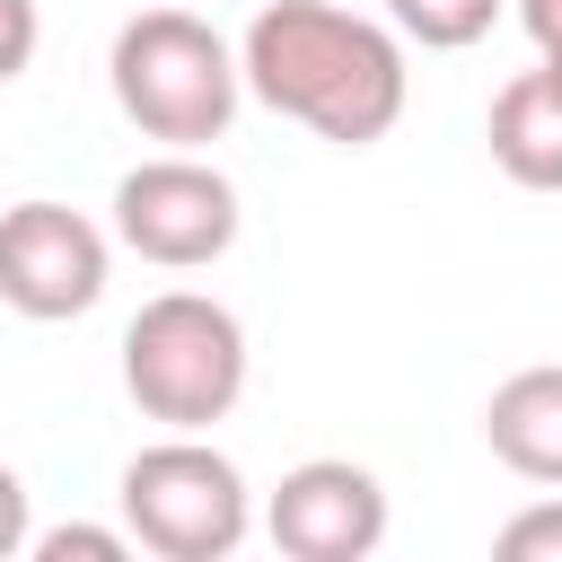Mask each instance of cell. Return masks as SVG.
Listing matches in <instances>:
<instances>
[{
    "label": "cell",
    "mask_w": 562,
    "mask_h": 562,
    "mask_svg": "<svg viewBox=\"0 0 562 562\" xmlns=\"http://www.w3.org/2000/svg\"><path fill=\"white\" fill-rule=\"evenodd\" d=\"M483 439L509 474L527 483H562V369H518L492 386L483 404Z\"/></svg>",
    "instance_id": "obj_9"
},
{
    "label": "cell",
    "mask_w": 562,
    "mask_h": 562,
    "mask_svg": "<svg viewBox=\"0 0 562 562\" xmlns=\"http://www.w3.org/2000/svg\"><path fill=\"white\" fill-rule=\"evenodd\" d=\"M246 88L272 114H290L342 149H369L404 114V53L386 26H369L334 0H272L246 26Z\"/></svg>",
    "instance_id": "obj_1"
},
{
    "label": "cell",
    "mask_w": 562,
    "mask_h": 562,
    "mask_svg": "<svg viewBox=\"0 0 562 562\" xmlns=\"http://www.w3.org/2000/svg\"><path fill=\"white\" fill-rule=\"evenodd\" d=\"M9 553H26V483L0 465V562Z\"/></svg>",
    "instance_id": "obj_14"
},
{
    "label": "cell",
    "mask_w": 562,
    "mask_h": 562,
    "mask_svg": "<svg viewBox=\"0 0 562 562\" xmlns=\"http://www.w3.org/2000/svg\"><path fill=\"white\" fill-rule=\"evenodd\" d=\"M518 18H527V35H536V44H553V35H562V0H518Z\"/></svg>",
    "instance_id": "obj_15"
},
{
    "label": "cell",
    "mask_w": 562,
    "mask_h": 562,
    "mask_svg": "<svg viewBox=\"0 0 562 562\" xmlns=\"http://www.w3.org/2000/svg\"><path fill=\"white\" fill-rule=\"evenodd\" d=\"M35 553H44V562H123L132 536H114V527H53Z\"/></svg>",
    "instance_id": "obj_12"
},
{
    "label": "cell",
    "mask_w": 562,
    "mask_h": 562,
    "mask_svg": "<svg viewBox=\"0 0 562 562\" xmlns=\"http://www.w3.org/2000/svg\"><path fill=\"white\" fill-rule=\"evenodd\" d=\"M123 386L167 430L220 422L246 395V334H237V316L220 299H202V290H158L123 325Z\"/></svg>",
    "instance_id": "obj_3"
},
{
    "label": "cell",
    "mask_w": 562,
    "mask_h": 562,
    "mask_svg": "<svg viewBox=\"0 0 562 562\" xmlns=\"http://www.w3.org/2000/svg\"><path fill=\"white\" fill-rule=\"evenodd\" d=\"M105 70H114V105L149 140H176V149L220 140L228 114H237V79H246V61H228L220 26H202L193 9H140V18H123Z\"/></svg>",
    "instance_id": "obj_2"
},
{
    "label": "cell",
    "mask_w": 562,
    "mask_h": 562,
    "mask_svg": "<svg viewBox=\"0 0 562 562\" xmlns=\"http://www.w3.org/2000/svg\"><path fill=\"white\" fill-rule=\"evenodd\" d=\"M263 527H272V544H281L290 562H360V553H378V536H386V492H378V474L351 465V457H307V465L281 474Z\"/></svg>",
    "instance_id": "obj_7"
},
{
    "label": "cell",
    "mask_w": 562,
    "mask_h": 562,
    "mask_svg": "<svg viewBox=\"0 0 562 562\" xmlns=\"http://www.w3.org/2000/svg\"><path fill=\"white\" fill-rule=\"evenodd\" d=\"M35 0H0V79H18L26 61H35Z\"/></svg>",
    "instance_id": "obj_13"
},
{
    "label": "cell",
    "mask_w": 562,
    "mask_h": 562,
    "mask_svg": "<svg viewBox=\"0 0 562 562\" xmlns=\"http://www.w3.org/2000/svg\"><path fill=\"white\" fill-rule=\"evenodd\" d=\"M492 158L509 184L527 193H562V88L544 70H518L501 97H492V123H483Z\"/></svg>",
    "instance_id": "obj_8"
},
{
    "label": "cell",
    "mask_w": 562,
    "mask_h": 562,
    "mask_svg": "<svg viewBox=\"0 0 562 562\" xmlns=\"http://www.w3.org/2000/svg\"><path fill=\"white\" fill-rule=\"evenodd\" d=\"M123 527L158 562H220L246 536V483L220 448L176 430L123 465Z\"/></svg>",
    "instance_id": "obj_4"
},
{
    "label": "cell",
    "mask_w": 562,
    "mask_h": 562,
    "mask_svg": "<svg viewBox=\"0 0 562 562\" xmlns=\"http://www.w3.org/2000/svg\"><path fill=\"white\" fill-rule=\"evenodd\" d=\"M105 290V237L70 202H18L0 211V299L35 325H61L97 307Z\"/></svg>",
    "instance_id": "obj_6"
},
{
    "label": "cell",
    "mask_w": 562,
    "mask_h": 562,
    "mask_svg": "<svg viewBox=\"0 0 562 562\" xmlns=\"http://www.w3.org/2000/svg\"><path fill=\"white\" fill-rule=\"evenodd\" d=\"M501 562H562V501H536L501 527Z\"/></svg>",
    "instance_id": "obj_11"
},
{
    "label": "cell",
    "mask_w": 562,
    "mask_h": 562,
    "mask_svg": "<svg viewBox=\"0 0 562 562\" xmlns=\"http://www.w3.org/2000/svg\"><path fill=\"white\" fill-rule=\"evenodd\" d=\"M536 70H544V79H553V88H562V35H553V44H544V61H536Z\"/></svg>",
    "instance_id": "obj_16"
},
{
    "label": "cell",
    "mask_w": 562,
    "mask_h": 562,
    "mask_svg": "<svg viewBox=\"0 0 562 562\" xmlns=\"http://www.w3.org/2000/svg\"><path fill=\"white\" fill-rule=\"evenodd\" d=\"M114 237L140 263H167V272L220 263L237 246V184L202 158H140L114 184Z\"/></svg>",
    "instance_id": "obj_5"
},
{
    "label": "cell",
    "mask_w": 562,
    "mask_h": 562,
    "mask_svg": "<svg viewBox=\"0 0 562 562\" xmlns=\"http://www.w3.org/2000/svg\"><path fill=\"white\" fill-rule=\"evenodd\" d=\"M492 9H501V0H386V18H395L413 44H430V53L474 44V35L492 26Z\"/></svg>",
    "instance_id": "obj_10"
}]
</instances>
